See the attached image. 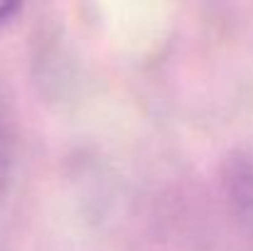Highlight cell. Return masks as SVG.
<instances>
[{"label": "cell", "instance_id": "3957f363", "mask_svg": "<svg viewBox=\"0 0 253 251\" xmlns=\"http://www.w3.org/2000/svg\"><path fill=\"white\" fill-rule=\"evenodd\" d=\"M17 10V5L15 2H0V25L2 22H7L10 17H12V12Z\"/></svg>", "mask_w": 253, "mask_h": 251}, {"label": "cell", "instance_id": "7a4b0ae2", "mask_svg": "<svg viewBox=\"0 0 253 251\" xmlns=\"http://www.w3.org/2000/svg\"><path fill=\"white\" fill-rule=\"evenodd\" d=\"M10 170H12V136H10L7 121L0 116V200L5 197Z\"/></svg>", "mask_w": 253, "mask_h": 251}, {"label": "cell", "instance_id": "6da1fadb", "mask_svg": "<svg viewBox=\"0 0 253 251\" xmlns=\"http://www.w3.org/2000/svg\"><path fill=\"white\" fill-rule=\"evenodd\" d=\"M224 190L231 204L241 212L253 209V143L236 148L221 170Z\"/></svg>", "mask_w": 253, "mask_h": 251}]
</instances>
